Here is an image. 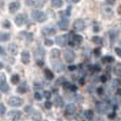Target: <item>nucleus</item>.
Masks as SVG:
<instances>
[{
	"mask_svg": "<svg viewBox=\"0 0 121 121\" xmlns=\"http://www.w3.org/2000/svg\"><path fill=\"white\" fill-rule=\"evenodd\" d=\"M32 18L35 21H38V22H44L47 17L44 12H42V11H39V10H36L32 13Z\"/></svg>",
	"mask_w": 121,
	"mask_h": 121,
	"instance_id": "f257e3e1",
	"label": "nucleus"
},
{
	"mask_svg": "<svg viewBox=\"0 0 121 121\" xmlns=\"http://www.w3.org/2000/svg\"><path fill=\"white\" fill-rule=\"evenodd\" d=\"M27 5L32 6V8L40 9L42 6H44V1L43 0H25Z\"/></svg>",
	"mask_w": 121,
	"mask_h": 121,
	"instance_id": "f03ea898",
	"label": "nucleus"
},
{
	"mask_svg": "<svg viewBox=\"0 0 121 121\" xmlns=\"http://www.w3.org/2000/svg\"><path fill=\"white\" fill-rule=\"evenodd\" d=\"M64 59H65V60H66L67 63L73 62V60H74V59H75L74 52H73L72 50H70V49H67V50L64 52Z\"/></svg>",
	"mask_w": 121,
	"mask_h": 121,
	"instance_id": "7ed1b4c3",
	"label": "nucleus"
},
{
	"mask_svg": "<svg viewBox=\"0 0 121 121\" xmlns=\"http://www.w3.org/2000/svg\"><path fill=\"white\" fill-rule=\"evenodd\" d=\"M96 109L98 113L104 114V113H106V111L108 109V104L105 102H98L96 104Z\"/></svg>",
	"mask_w": 121,
	"mask_h": 121,
	"instance_id": "20e7f679",
	"label": "nucleus"
},
{
	"mask_svg": "<svg viewBox=\"0 0 121 121\" xmlns=\"http://www.w3.org/2000/svg\"><path fill=\"white\" fill-rule=\"evenodd\" d=\"M9 104L14 107L20 106V105L22 104V100H21L19 97H11V98L9 99Z\"/></svg>",
	"mask_w": 121,
	"mask_h": 121,
	"instance_id": "39448f33",
	"label": "nucleus"
},
{
	"mask_svg": "<svg viewBox=\"0 0 121 121\" xmlns=\"http://www.w3.org/2000/svg\"><path fill=\"white\" fill-rule=\"evenodd\" d=\"M26 20H27V16L25 14H19L16 16L15 18V23H16L18 27H21L22 25H25Z\"/></svg>",
	"mask_w": 121,
	"mask_h": 121,
	"instance_id": "423d86ee",
	"label": "nucleus"
},
{
	"mask_svg": "<svg viewBox=\"0 0 121 121\" xmlns=\"http://www.w3.org/2000/svg\"><path fill=\"white\" fill-rule=\"evenodd\" d=\"M73 27H74V30H77V31H82V30L85 29V22L82 19H77L74 21Z\"/></svg>",
	"mask_w": 121,
	"mask_h": 121,
	"instance_id": "0eeeda50",
	"label": "nucleus"
},
{
	"mask_svg": "<svg viewBox=\"0 0 121 121\" xmlns=\"http://www.w3.org/2000/svg\"><path fill=\"white\" fill-rule=\"evenodd\" d=\"M75 111H77V106H75V104H73V103H69L66 106V108H65L66 115H73V114L75 113Z\"/></svg>",
	"mask_w": 121,
	"mask_h": 121,
	"instance_id": "6e6552de",
	"label": "nucleus"
},
{
	"mask_svg": "<svg viewBox=\"0 0 121 121\" xmlns=\"http://www.w3.org/2000/svg\"><path fill=\"white\" fill-rule=\"evenodd\" d=\"M82 40H83L82 36H80V35H74V36H72V38H71L70 40H69V44H70L71 46H77V45L81 44Z\"/></svg>",
	"mask_w": 121,
	"mask_h": 121,
	"instance_id": "1a4fd4ad",
	"label": "nucleus"
},
{
	"mask_svg": "<svg viewBox=\"0 0 121 121\" xmlns=\"http://www.w3.org/2000/svg\"><path fill=\"white\" fill-rule=\"evenodd\" d=\"M9 118L12 120H18L19 118L21 117V113L19 111H11L10 113L8 114Z\"/></svg>",
	"mask_w": 121,
	"mask_h": 121,
	"instance_id": "9d476101",
	"label": "nucleus"
},
{
	"mask_svg": "<svg viewBox=\"0 0 121 121\" xmlns=\"http://www.w3.org/2000/svg\"><path fill=\"white\" fill-rule=\"evenodd\" d=\"M67 40H68V35L57 36V37L55 38V43H56L57 45H60V46H64L67 43Z\"/></svg>",
	"mask_w": 121,
	"mask_h": 121,
	"instance_id": "9b49d317",
	"label": "nucleus"
},
{
	"mask_svg": "<svg viewBox=\"0 0 121 121\" xmlns=\"http://www.w3.org/2000/svg\"><path fill=\"white\" fill-rule=\"evenodd\" d=\"M35 55H36V59L37 60H43L44 59V55H45V50L42 48V47H38L35 51Z\"/></svg>",
	"mask_w": 121,
	"mask_h": 121,
	"instance_id": "f8f14e48",
	"label": "nucleus"
},
{
	"mask_svg": "<svg viewBox=\"0 0 121 121\" xmlns=\"http://www.w3.org/2000/svg\"><path fill=\"white\" fill-rule=\"evenodd\" d=\"M19 8H20V4H19V2H12V3H10V6H9L11 13L17 12V11L19 10Z\"/></svg>",
	"mask_w": 121,
	"mask_h": 121,
	"instance_id": "ddd939ff",
	"label": "nucleus"
},
{
	"mask_svg": "<svg viewBox=\"0 0 121 121\" xmlns=\"http://www.w3.org/2000/svg\"><path fill=\"white\" fill-rule=\"evenodd\" d=\"M21 62H22L23 64H28V63L30 62V53L28 52V51H23V52L21 53Z\"/></svg>",
	"mask_w": 121,
	"mask_h": 121,
	"instance_id": "4468645a",
	"label": "nucleus"
},
{
	"mask_svg": "<svg viewBox=\"0 0 121 121\" xmlns=\"http://www.w3.org/2000/svg\"><path fill=\"white\" fill-rule=\"evenodd\" d=\"M8 50H9V52H10L12 55H16V54H17V52H18V48H17V46H16L15 44H11V45H9Z\"/></svg>",
	"mask_w": 121,
	"mask_h": 121,
	"instance_id": "2eb2a0df",
	"label": "nucleus"
},
{
	"mask_svg": "<svg viewBox=\"0 0 121 121\" xmlns=\"http://www.w3.org/2000/svg\"><path fill=\"white\" fill-rule=\"evenodd\" d=\"M43 34L44 35H54L55 34V29H53V28H44L43 29Z\"/></svg>",
	"mask_w": 121,
	"mask_h": 121,
	"instance_id": "dca6fc26",
	"label": "nucleus"
},
{
	"mask_svg": "<svg viewBox=\"0 0 121 121\" xmlns=\"http://www.w3.org/2000/svg\"><path fill=\"white\" fill-rule=\"evenodd\" d=\"M60 52L59 49H53V50H51V53H50L51 60H57V59H60Z\"/></svg>",
	"mask_w": 121,
	"mask_h": 121,
	"instance_id": "f3484780",
	"label": "nucleus"
},
{
	"mask_svg": "<svg viewBox=\"0 0 121 121\" xmlns=\"http://www.w3.org/2000/svg\"><path fill=\"white\" fill-rule=\"evenodd\" d=\"M68 25H69V22L67 19H62L59 22V28L60 30H67L68 29Z\"/></svg>",
	"mask_w": 121,
	"mask_h": 121,
	"instance_id": "a211bd4d",
	"label": "nucleus"
},
{
	"mask_svg": "<svg viewBox=\"0 0 121 121\" xmlns=\"http://www.w3.org/2000/svg\"><path fill=\"white\" fill-rule=\"evenodd\" d=\"M9 85L5 83V79L2 80V81H0V90L3 92H8L9 91Z\"/></svg>",
	"mask_w": 121,
	"mask_h": 121,
	"instance_id": "6ab92c4d",
	"label": "nucleus"
},
{
	"mask_svg": "<svg viewBox=\"0 0 121 121\" xmlns=\"http://www.w3.org/2000/svg\"><path fill=\"white\" fill-rule=\"evenodd\" d=\"M51 5L55 9L60 8L63 5V0H51Z\"/></svg>",
	"mask_w": 121,
	"mask_h": 121,
	"instance_id": "aec40b11",
	"label": "nucleus"
},
{
	"mask_svg": "<svg viewBox=\"0 0 121 121\" xmlns=\"http://www.w3.org/2000/svg\"><path fill=\"white\" fill-rule=\"evenodd\" d=\"M53 67H54L56 72H62L64 70V65L62 63H55V64H53Z\"/></svg>",
	"mask_w": 121,
	"mask_h": 121,
	"instance_id": "412c9836",
	"label": "nucleus"
},
{
	"mask_svg": "<svg viewBox=\"0 0 121 121\" xmlns=\"http://www.w3.org/2000/svg\"><path fill=\"white\" fill-rule=\"evenodd\" d=\"M32 119H33V121H40L42 120V114L38 111L34 112L33 115H32Z\"/></svg>",
	"mask_w": 121,
	"mask_h": 121,
	"instance_id": "4be33fe9",
	"label": "nucleus"
},
{
	"mask_svg": "<svg viewBox=\"0 0 121 121\" xmlns=\"http://www.w3.org/2000/svg\"><path fill=\"white\" fill-rule=\"evenodd\" d=\"M9 39H10V34L0 32V42H8Z\"/></svg>",
	"mask_w": 121,
	"mask_h": 121,
	"instance_id": "5701e85b",
	"label": "nucleus"
},
{
	"mask_svg": "<svg viewBox=\"0 0 121 121\" xmlns=\"http://www.w3.org/2000/svg\"><path fill=\"white\" fill-rule=\"evenodd\" d=\"M54 104H55V106H59L60 107L63 105V100H62V98H60V96H56L55 97V99H54Z\"/></svg>",
	"mask_w": 121,
	"mask_h": 121,
	"instance_id": "b1692460",
	"label": "nucleus"
},
{
	"mask_svg": "<svg viewBox=\"0 0 121 121\" xmlns=\"http://www.w3.org/2000/svg\"><path fill=\"white\" fill-rule=\"evenodd\" d=\"M84 116H85L87 119L91 120L92 118H94V112L90 111V109H88V111H85V113H84Z\"/></svg>",
	"mask_w": 121,
	"mask_h": 121,
	"instance_id": "393cba45",
	"label": "nucleus"
},
{
	"mask_svg": "<svg viewBox=\"0 0 121 121\" xmlns=\"http://www.w3.org/2000/svg\"><path fill=\"white\" fill-rule=\"evenodd\" d=\"M19 75L18 74H13L12 78H11V82H12L13 84H18L19 83Z\"/></svg>",
	"mask_w": 121,
	"mask_h": 121,
	"instance_id": "a878e982",
	"label": "nucleus"
},
{
	"mask_svg": "<svg viewBox=\"0 0 121 121\" xmlns=\"http://www.w3.org/2000/svg\"><path fill=\"white\" fill-rule=\"evenodd\" d=\"M114 72H115V74H117L118 77H120L121 75V65L118 64L115 66V68H114Z\"/></svg>",
	"mask_w": 121,
	"mask_h": 121,
	"instance_id": "bb28decb",
	"label": "nucleus"
},
{
	"mask_svg": "<svg viewBox=\"0 0 121 121\" xmlns=\"http://www.w3.org/2000/svg\"><path fill=\"white\" fill-rule=\"evenodd\" d=\"M92 42H94L95 44L101 46V45H102V38L99 37V36H94V37H92Z\"/></svg>",
	"mask_w": 121,
	"mask_h": 121,
	"instance_id": "cd10ccee",
	"label": "nucleus"
},
{
	"mask_svg": "<svg viewBox=\"0 0 121 121\" xmlns=\"http://www.w3.org/2000/svg\"><path fill=\"white\" fill-rule=\"evenodd\" d=\"M45 75H46L47 80H52L53 79V73L51 72L49 69H46V70H45Z\"/></svg>",
	"mask_w": 121,
	"mask_h": 121,
	"instance_id": "c85d7f7f",
	"label": "nucleus"
},
{
	"mask_svg": "<svg viewBox=\"0 0 121 121\" xmlns=\"http://www.w3.org/2000/svg\"><path fill=\"white\" fill-rule=\"evenodd\" d=\"M17 91H18L19 94H26V92H27V87H26L25 85L19 86V87L17 88Z\"/></svg>",
	"mask_w": 121,
	"mask_h": 121,
	"instance_id": "c756f323",
	"label": "nucleus"
},
{
	"mask_svg": "<svg viewBox=\"0 0 121 121\" xmlns=\"http://www.w3.org/2000/svg\"><path fill=\"white\" fill-rule=\"evenodd\" d=\"M102 62L103 63H113L114 62V57L112 56H105L102 59Z\"/></svg>",
	"mask_w": 121,
	"mask_h": 121,
	"instance_id": "7c9ffc66",
	"label": "nucleus"
},
{
	"mask_svg": "<svg viewBox=\"0 0 121 121\" xmlns=\"http://www.w3.org/2000/svg\"><path fill=\"white\" fill-rule=\"evenodd\" d=\"M4 113H5V106H4V104L0 103V115H3Z\"/></svg>",
	"mask_w": 121,
	"mask_h": 121,
	"instance_id": "2f4dec72",
	"label": "nucleus"
},
{
	"mask_svg": "<svg viewBox=\"0 0 121 121\" xmlns=\"http://www.w3.org/2000/svg\"><path fill=\"white\" fill-rule=\"evenodd\" d=\"M45 107H46L47 109H50L51 107H52V103H51L50 101H47V102L45 103Z\"/></svg>",
	"mask_w": 121,
	"mask_h": 121,
	"instance_id": "473e14b6",
	"label": "nucleus"
},
{
	"mask_svg": "<svg viewBox=\"0 0 121 121\" xmlns=\"http://www.w3.org/2000/svg\"><path fill=\"white\" fill-rule=\"evenodd\" d=\"M26 36H27V39L30 40V42H32L33 40V34H29V33H25Z\"/></svg>",
	"mask_w": 121,
	"mask_h": 121,
	"instance_id": "72a5a7b5",
	"label": "nucleus"
},
{
	"mask_svg": "<svg viewBox=\"0 0 121 121\" xmlns=\"http://www.w3.org/2000/svg\"><path fill=\"white\" fill-rule=\"evenodd\" d=\"M45 45H46V46H52V45H53V40L46 39V40H45Z\"/></svg>",
	"mask_w": 121,
	"mask_h": 121,
	"instance_id": "f704fd0d",
	"label": "nucleus"
},
{
	"mask_svg": "<svg viewBox=\"0 0 121 121\" xmlns=\"http://www.w3.org/2000/svg\"><path fill=\"white\" fill-rule=\"evenodd\" d=\"M75 119H77L78 121H84V116L82 115V114H79V115L75 117Z\"/></svg>",
	"mask_w": 121,
	"mask_h": 121,
	"instance_id": "c9c22d12",
	"label": "nucleus"
},
{
	"mask_svg": "<svg viewBox=\"0 0 121 121\" xmlns=\"http://www.w3.org/2000/svg\"><path fill=\"white\" fill-rule=\"evenodd\" d=\"M45 98H46L47 100H50V98H51V92H50V91H45Z\"/></svg>",
	"mask_w": 121,
	"mask_h": 121,
	"instance_id": "e433bc0d",
	"label": "nucleus"
},
{
	"mask_svg": "<svg viewBox=\"0 0 121 121\" xmlns=\"http://www.w3.org/2000/svg\"><path fill=\"white\" fill-rule=\"evenodd\" d=\"M34 97H35V99H36V100H38V101H39L40 99H42V95H40L38 91H36V92H35V95H34Z\"/></svg>",
	"mask_w": 121,
	"mask_h": 121,
	"instance_id": "4c0bfd02",
	"label": "nucleus"
},
{
	"mask_svg": "<svg viewBox=\"0 0 121 121\" xmlns=\"http://www.w3.org/2000/svg\"><path fill=\"white\" fill-rule=\"evenodd\" d=\"M92 70L97 72V71H100L101 68H100V66H99V65H94V66H92Z\"/></svg>",
	"mask_w": 121,
	"mask_h": 121,
	"instance_id": "58836bf2",
	"label": "nucleus"
},
{
	"mask_svg": "<svg viewBox=\"0 0 121 121\" xmlns=\"http://www.w3.org/2000/svg\"><path fill=\"white\" fill-rule=\"evenodd\" d=\"M3 27H4V28H10V27H11L10 21H9V20H4V22H3Z\"/></svg>",
	"mask_w": 121,
	"mask_h": 121,
	"instance_id": "ea45409f",
	"label": "nucleus"
},
{
	"mask_svg": "<svg viewBox=\"0 0 121 121\" xmlns=\"http://www.w3.org/2000/svg\"><path fill=\"white\" fill-rule=\"evenodd\" d=\"M25 112H26V113H30V112H32V106H30V105L26 106L25 107Z\"/></svg>",
	"mask_w": 121,
	"mask_h": 121,
	"instance_id": "a19ab883",
	"label": "nucleus"
},
{
	"mask_svg": "<svg viewBox=\"0 0 121 121\" xmlns=\"http://www.w3.org/2000/svg\"><path fill=\"white\" fill-rule=\"evenodd\" d=\"M115 52L117 53L118 56L121 57V49H120V48H115Z\"/></svg>",
	"mask_w": 121,
	"mask_h": 121,
	"instance_id": "79ce46f5",
	"label": "nucleus"
},
{
	"mask_svg": "<svg viewBox=\"0 0 121 121\" xmlns=\"http://www.w3.org/2000/svg\"><path fill=\"white\" fill-rule=\"evenodd\" d=\"M107 79H108V78H107L106 75H102V77H101V82H103V83H105V82L107 81Z\"/></svg>",
	"mask_w": 121,
	"mask_h": 121,
	"instance_id": "37998d69",
	"label": "nucleus"
},
{
	"mask_svg": "<svg viewBox=\"0 0 121 121\" xmlns=\"http://www.w3.org/2000/svg\"><path fill=\"white\" fill-rule=\"evenodd\" d=\"M69 89H70L71 91H75V90H77V86H74V85H70Z\"/></svg>",
	"mask_w": 121,
	"mask_h": 121,
	"instance_id": "c03bdc74",
	"label": "nucleus"
},
{
	"mask_svg": "<svg viewBox=\"0 0 121 121\" xmlns=\"http://www.w3.org/2000/svg\"><path fill=\"white\" fill-rule=\"evenodd\" d=\"M37 87H38V89H40V88H42V84H37V83L34 84V88L37 89Z\"/></svg>",
	"mask_w": 121,
	"mask_h": 121,
	"instance_id": "a18cd8bd",
	"label": "nucleus"
},
{
	"mask_svg": "<svg viewBox=\"0 0 121 121\" xmlns=\"http://www.w3.org/2000/svg\"><path fill=\"white\" fill-rule=\"evenodd\" d=\"M97 92H98L99 95H102L103 94V88L102 87H99L98 89H97Z\"/></svg>",
	"mask_w": 121,
	"mask_h": 121,
	"instance_id": "49530a36",
	"label": "nucleus"
},
{
	"mask_svg": "<svg viewBox=\"0 0 121 121\" xmlns=\"http://www.w3.org/2000/svg\"><path fill=\"white\" fill-rule=\"evenodd\" d=\"M63 86H64V88H69L70 87V84H69L68 82H65V83L63 84Z\"/></svg>",
	"mask_w": 121,
	"mask_h": 121,
	"instance_id": "de8ad7c7",
	"label": "nucleus"
},
{
	"mask_svg": "<svg viewBox=\"0 0 121 121\" xmlns=\"http://www.w3.org/2000/svg\"><path fill=\"white\" fill-rule=\"evenodd\" d=\"M115 117H116V113H112V114H109V116H108L109 119H114Z\"/></svg>",
	"mask_w": 121,
	"mask_h": 121,
	"instance_id": "09e8293b",
	"label": "nucleus"
},
{
	"mask_svg": "<svg viewBox=\"0 0 121 121\" xmlns=\"http://www.w3.org/2000/svg\"><path fill=\"white\" fill-rule=\"evenodd\" d=\"M106 2L112 5V4H115L116 3V0H106Z\"/></svg>",
	"mask_w": 121,
	"mask_h": 121,
	"instance_id": "8fccbe9b",
	"label": "nucleus"
},
{
	"mask_svg": "<svg viewBox=\"0 0 121 121\" xmlns=\"http://www.w3.org/2000/svg\"><path fill=\"white\" fill-rule=\"evenodd\" d=\"M75 68H77V67H75V66H73V65H71V66H69V67H68V69H69V70H70V71L75 70Z\"/></svg>",
	"mask_w": 121,
	"mask_h": 121,
	"instance_id": "3c124183",
	"label": "nucleus"
},
{
	"mask_svg": "<svg viewBox=\"0 0 121 121\" xmlns=\"http://www.w3.org/2000/svg\"><path fill=\"white\" fill-rule=\"evenodd\" d=\"M36 63H37L38 66H43L44 65V60H36Z\"/></svg>",
	"mask_w": 121,
	"mask_h": 121,
	"instance_id": "603ef678",
	"label": "nucleus"
},
{
	"mask_svg": "<svg viewBox=\"0 0 121 121\" xmlns=\"http://www.w3.org/2000/svg\"><path fill=\"white\" fill-rule=\"evenodd\" d=\"M99 30H100V29H99V26L95 25V26H94V31H95V32H98Z\"/></svg>",
	"mask_w": 121,
	"mask_h": 121,
	"instance_id": "864d4df0",
	"label": "nucleus"
},
{
	"mask_svg": "<svg viewBox=\"0 0 121 121\" xmlns=\"http://www.w3.org/2000/svg\"><path fill=\"white\" fill-rule=\"evenodd\" d=\"M95 54H96V55H100V49H96V50H95Z\"/></svg>",
	"mask_w": 121,
	"mask_h": 121,
	"instance_id": "5fc2aeb1",
	"label": "nucleus"
},
{
	"mask_svg": "<svg viewBox=\"0 0 121 121\" xmlns=\"http://www.w3.org/2000/svg\"><path fill=\"white\" fill-rule=\"evenodd\" d=\"M63 81H64V79H63V78H60V79H59V80H57L56 84H57V85H60V84H62V83H60V82H63Z\"/></svg>",
	"mask_w": 121,
	"mask_h": 121,
	"instance_id": "6e6d98bb",
	"label": "nucleus"
},
{
	"mask_svg": "<svg viewBox=\"0 0 121 121\" xmlns=\"http://www.w3.org/2000/svg\"><path fill=\"white\" fill-rule=\"evenodd\" d=\"M1 54H4V49L0 46V55H1Z\"/></svg>",
	"mask_w": 121,
	"mask_h": 121,
	"instance_id": "4d7b16f0",
	"label": "nucleus"
},
{
	"mask_svg": "<svg viewBox=\"0 0 121 121\" xmlns=\"http://www.w3.org/2000/svg\"><path fill=\"white\" fill-rule=\"evenodd\" d=\"M117 94L119 95V96H121V88H118L117 89Z\"/></svg>",
	"mask_w": 121,
	"mask_h": 121,
	"instance_id": "13d9d810",
	"label": "nucleus"
},
{
	"mask_svg": "<svg viewBox=\"0 0 121 121\" xmlns=\"http://www.w3.org/2000/svg\"><path fill=\"white\" fill-rule=\"evenodd\" d=\"M80 84H81V85H83V84H84V80L83 79L80 80Z\"/></svg>",
	"mask_w": 121,
	"mask_h": 121,
	"instance_id": "bf43d9fd",
	"label": "nucleus"
},
{
	"mask_svg": "<svg viewBox=\"0 0 121 121\" xmlns=\"http://www.w3.org/2000/svg\"><path fill=\"white\" fill-rule=\"evenodd\" d=\"M118 13H119V14L121 15V5L119 6V8H118Z\"/></svg>",
	"mask_w": 121,
	"mask_h": 121,
	"instance_id": "052dcab7",
	"label": "nucleus"
},
{
	"mask_svg": "<svg viewBox=\"0 0 121 121\" xmlns=\"http://www.w3.org/2000/svg\"><path fill=\"white\" fill-rule=\"evenodd\" d=\"M80 1V0H72V2H73V3H78V2H79Z\"/></svg>",
	"mask_w": 121,
	"mask_h": 121,
	"instance_id": "680f3d73",
	"label": "nucleus"
},
{
	"mask_svg": "<svg viewBox=\"0 0 121 121\" xmlns=\"http://www.w3.org/2000/svg\"><path fill=\"white\" fill-rule=\"evenodd\" d=\"M3 68V64H2V63H0V69H2Z\"/></svg>",
	"mask_w": 121,
	"mask_h": 121,
	"instance_id": "e2e57ef3",
	"label": "nucleus"
},
{
	"mask_svg": "<svg viewBox=\"0 0 121 121\" xmlns=\"http://www.w3.org/2000/svg\"><path fill=\"white\" fill-rule=\"evenodd\" d=\"M2 3H3V1H2V0H0V8L2 6Z\"/></svg>",
	"mask_w": 121,
	"mask_h": 121,
	"instance_id": "0e129e2a",
	"label": "nucleus"
},
{
	"mask_svg": "<svg viewBox=\"0 0 121 121\" xmlns=\"http://www.w3.org/2000/svg\"><path fill=\"white\" fill-rule=\"evenodd\" d=\"M0 99H1V94H0Z\"/></svg>",
	"mask_w": 121,
	"mask_h": 121,
	"instance_id": "69168bd1",
	"label": "nucleus"
},
{
	"mask_svg": "<svg viewBox=\"0 0 121 121\" xmlns=\"http://www.w3.org/2000/svg\"><path fill=\"white\" fill-rule=\"evenodd\" d=\"M59 121H62V120H59Z\"/></svg>",
	"mask_w": 121,
	"mask_h": 121,
	"instance_id": "338daca9",
	"label": "nucleus"
}]
</instances>
